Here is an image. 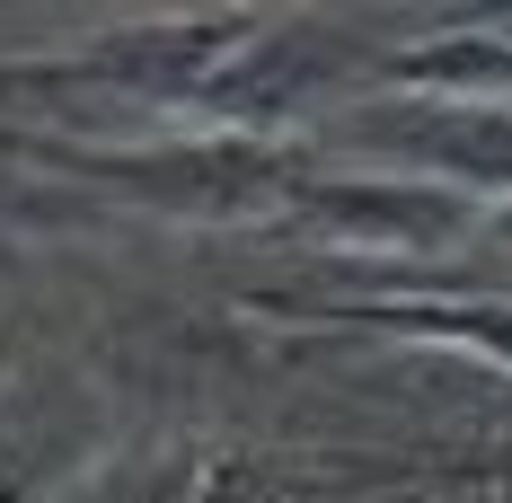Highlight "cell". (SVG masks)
<instances>
[{
  "mask_svg": "<svg viewBox=\"0 0 512 503\" xmlns=\"http://www.w3.org/2000/svg\"><path fill=\"white\" fill-rule=\"evenodd\" d=\"M18 159H45L71 168L89 186H115L142 212H186V221H248L292 203L309 159L292 142H265V133H204V142H133V151H98V142H71V133H9Z\"/></svg>",
  "mask_w": 512,
  "mask_h": 503,
  "instance_id": "cell-1",
  "label": "cell"
},
{
  "mask_svg": "<svg viewBox=\"0 0 512 503\" xmlns=\"http://www.w3.org/2000/svg\"><path fill=\"white\" fill-rule=\"evenodd\" d=\"M354 133L389 159L451 168V195H512V106L495 98H415L354 115Z\"/></svg>",
  "mask_w": 512,
  "mask_h": 503,
  "instance_id": "cell-2",
  "label": "cell"
},
{
  "mask_svg": "<svg viewBox=\"0 0 512 503\" xmlns=\"http://www.w3.org/2000/svg\"><path fill=\"white\" fill-rule=\"evenodd\" d=\"M283 212H309L318 230L362 239V248H451L468 230V195L451 186H398V177H318L301 168V186Z\"/></svg>",
  "mask_w": 512,
  "mask_h": 503,
  "instance_id": "cell-3",
  "label": "cell"
},
{
  "mask_svg": "<svg viewBox=\"0 0 512 503\" xmlns=\"http://www.w3.org/2000/svg\"><path fill=\"white\" fill-rule=\"evenodd\" d=\"M62 503H195V459H115L98 486H71Z\"/></svg>",
  "mask_w": 512,
  "mask_h": 503,
  "instance_id": "cell-4",
  "label": "cell"
},
{
  "mask_svg": "<svg viewBox=\"0 0 512 503\" xmlns=\"http://www.w3.org/2000/svg\"><path fill=\"white\" fill-rule=\"evenodd\" d=\"M0 380H9V336H0Z\"/></svg>",
  "mask_w": 512,
  "mask_h": 503,
  "instance_id": "cell-5",
  "label": "cell"
},
{
  "mask_svg": "<svg viewBox=\"0 0 512 503\" xmlns=\"http://www.w3.org/2000/svg\"><path fill=\"white\" fill-rule=\"evenodd\" d=\"M495 239H512V212H504V221H495Z\"/></svg>",
  "mask_w": 512,
  "mask_h": 503,
  "instance_id": "cell-6",
  "label": "cell"
}]
</instances>
